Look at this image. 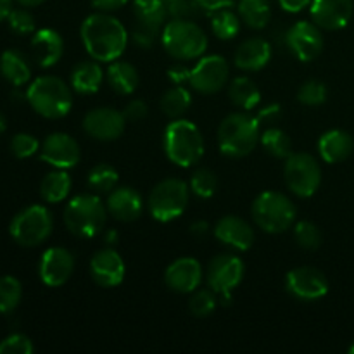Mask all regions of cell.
<instances>
[{
    "label": "cell",
    "mask_w": 354,
    "mask_h": 354,
    "mask_svg": "<svg viewBox=\"0 0 354 354\" xmlns=\"http://www.w3.org/2000/svg\"><path fill=\"white\" fill-rule=\"evenodd\" d=\"M287 45L299 61H313L324 50V37H322L320 26L311 21H297L287 31Z\"/></svg>",
    "instance_id": "15"
},
{
    "label": "cell",
    "mask_w": 354,
    "mask_h": 354,
    "mask_svg": "<svg viewBox=\"0 0 354 354\" xmlns=\"http://www.w3.org/2000/svg\"><path fill=\"white\" fill-rule=\"evenodd\" d=\"M106 206L111 216L124 221V223L138 220L142 209H144L140 194L131 189V187H118L113 192H109V199H107Z\"/></svg>",
    "instance_id": "23"
},
{
    "label": "cell",
    "mask_w": 354,
    "mask_h": 354,
    "mask_svg": "<svg viewBox=\"0 0 354 354\" xmlns=\"http://www.w3.org/2000/svg\"><path fill=\"white\" fill-rule=\"evenodd\" d=\"M75 272V258L64 248H50L41 254L38 275L47 287H62Z\"/></svg>",
    "instance_id": "17"
},
{
    "label": "cell",
    "mask_w": 354,
    "mask_h": 354,
    "mask_svg": "<svg viewBox=\"0 0 354 354\" xmlns=\"http://www.w3.org/2000/svg\"><path fill=\"white\" fill-rule=\"evenodd\" d=\"M6 130H7V120H6V116L0 113V133H3Z\"/></svg>",
    "instance_id": "55"
},
{
    "label": "cell",
    "mask_w": 354,
    "mask_h": 354,
    "mask_svg": "<svg viewBox=\"0 0 354 354\" xmlns=\"http://www.w3.org/2000/svg\"><path fill=\"white\" fill-rule=\"evenodd\" d=\"M353 0H311V19L324 30H342L353 16Z\"/></svg>",
    "instance_id": "19"
},
{
    "label": "cell",
    "mask_w": 354,
    "mask_h": 354,
    "mask_svg": "<svg viewBox=\"0 0 354 354\" xmlns=\"http://www.w3.org/2000/svg\"><path fill=\"white\" fill-rule=\"evenodd\" d=\"M190 234H192L194 237H206V235L209 234V223L204 220L194 221V223L190 225Z\"/></svg>",
    "instance_id": "51"
},
{
    "label": "cell",
    "mask_w": 354,
    "mask_h": 354,
    "mask_svg": "<svg viewBox=\"0 0 354 354\" xmlns=\"http://www.w3.org/2000/svg\"><path fill=\"white\" fill-rule=\"evenodd\" d=\"M107 206L93 194L73 197L64 209V223L78 239H92L104 230L107 221Z\"/></svg>",
    "instance_id": "5"
},
{
    "label": "cell",
    "mask_w": 354,
    "mask_h": 354,
    "mask_svg": "<svg viewBox=\"0 0 354 354\" xmlns=\"http://www.w3.org/2000/svg\"><path fill=\"white\" fill-rule=\"evenodd\" d=\"M261 144L270 156L279 159H287L292 154V140L280 128H268L261 135Z\"/></svg>",
    "instance_id": "35"
},
{
    "label": "cell",
    "mask_w": 354,
    "mask_h": 354,
    "mask_svg": "<svg viewBox=\"0 0 354 354\" xmlns=\"http://www.w3.org/2000/svg\"><path fill=\"white\" fill-rule=\"evenodd\" d=\"M0 75L12 86H23L30 82L31 68L26 55L16 48H7L0 55Z\"/></svg>",
    "instance_id": "26"
},
{
    "label": "cell",
    "mask_w": 354,
    "mask_h": 354,
    "mask_svg": "<svg viewBox=\"0 0 354 354\" xmlns=\"http://www.w3.org/2000/svg\"><path fill=\"white\" fill-rule=\"evenodd\" d=\"M168 14L165 0H133V16L138 28L159 33Z\"/></svg>",
    "instance_id": "27"
},
{
    "label": "cell",
    "mask_w": 354,
    "mask_h": 354,
    "mask_svg": "<svg viewBox=\"0 0 354 354\" xmlns=\"http://www.w3.org/2000/svg\"><path fill=\"white\" fill-rule=\"evenodd\" d=\"M127 266L120 252L113 248H106L97 251L90 259V275L95 280L97 286L104 289L118 287L124 279Z\"/></svg>",
    "instance_id": "18"
},
{
    "label": "cell",
    "mask_w": 354,
    "mask_h": 354,
    "mask_svg": "<svg viewBox=\"0 0 354 354\" xmlns=\"http://www.w3.org/2000/svg\"><path fill=\"white\" fill-rule=\"evenodd\" d=\"M230 66L221 55H206L189 73V83L196 92L211 95L227 85Z\"/></svg>",
    "instance_id": "12"
},
{
    "label": "cell",
    "mask_w": 354,
    "mask_h": 354,
    "mask_svg": "<svg viewBox=\"0 0 354 354\" xmlns=\"http://www.w3.org/2000/svg\"><path fill=\"white\" fill-rule=\"evenodd\" d=\"M189 197L190 187L183 180L166 178L152 189L149 196V211L154 220L169 223L185 213Z\"/></svg>",
    "instance_id": "9"
},
{
    "label": "cell",
    "mask_w": 354,
    "mask_h": 354,
    "mask_svg": "<svg viewBox=\"0 0 354 354\" xmlns=\"http://www.w3.org/2000/svg\"><path fill=\"white\" fill-rule=\"evenodd\" d=\"M31 109L47 120H61L71 111L73 93L64 80L45 75L35 80L26 90Z\"/></svg>",
    "instance_id": "3"
},
{
    "label": "cell",
    "mask_w": 354,
    "mask_h": 354,
    "mask_svg": "<svg viewBox=\"0 0 354 354\" xmlns=\"http://www.w3.org/2000/svg\"><path fill=\"white\" fill-rule=\"evenodd\" d=\"M228 97L237 107L244 111H251L261 102V92L258 85L248 76H237L232 80L228 86Z\"/></svg>",
    "instance_id": "30"
},
{
    "label": "cell",
    "mask_w": 354,
    "mask_h": 354,
    "mask_svg": "<svg viewBox=\"0 0 354 354\" xmlns=\"http://www.w3.org/2000/svg\"><path fill=\"white\" fill-rule=\"evenodd\" d=\"M211 30L220 40H232L241 30V17L230 9H221L211 14Z\"/></svg>",
    "instance_id": "34"
},
{
    "label": "cell",
    "mask_w": 354,
    "mask_h": 354,
    "mask_svg": "<svg viewBox=\"0 0 354 354\" xmlns=\"http://www.w3.org/2000/svg\"><path fill=\"white\" fill-rule=\"evenodd\" d=\"M327 86L324 85L322 82L318 80H310V82L303 83L297 90V100L304 106H310V107H317L325 104L327 100Z\"/></svg>",
    "instance_id": "39"
},
{
    "label": "cell",
    "mask_w": 354,
    "mask_h": 354,
    "mask_svg": "<svg viewBox=\"0 0 354 354\" xmlns=\"http://www.w3.org/2000/svg\"><path fill=\"white\" fill-rule=\"evenodd\" d=\"M258 116L248 113H232L225 118L218 128V145L227 158H245L254 151L261 133H259Z\"/></svg>",
    "instance_id": "2"
},
{
    "label": "cell",
    "mask_w": 354,
    "mask_h": 354,
    "mask_svg": "<svg viewBox=\"0 0 354 354\" xmlns=\"http://www.w3.org/2000/svg\"><path fill=\"white\" fill-rule=\"evenodd\" d=\"M23 297V286L16 277H0V315L12 313L21 303Z\"/></svg>",
    "instance_id": "36"
},
{
    "label": "cell",
    "mask_w": 354,
    "mask_h": 354,
    "mask_svg": "<svg viewBox=\"0 0 354 354\" xmlns=\"http://www.w3.org/2000/svg\"><path fill=\"white\" fill-rule=\"evenodd\" d=\"M294 239H296L297 245L308 251H315L320 248L322 244V232L311 221H299L294 228Z\"/></svg>",
    "instance_id": "40"
},
{
    "label": "cell",
    "mask_w": 354,
    "mask_h": 354,
    "mask_svg": "<svg viewBox=\"0 0 354 354\" xmlns=\"http://www.w3.org/2000/svg\"><path fill=\"white\" fill-rule=\"evenodd\" d=\"M147 113H149L147 104L140 99L128 102V106L124 107V111H123L127 121H142L145 116H147Z\"/></svg>",
    "instance_id": "45"
},
{
    "label": "cell",
    "mask_w": 354,
    "mask_h": 354,
    "mask_svg": "<svg viewBox=\"0 0 354 354\" xmlns=\"http://www.w3.org/2000/svg\"><path fill=\"white\" fill-rule=\"evenodd\" d=\"M283 178L297 197H311L322 183V169L317 159L306 152H296L286 159Z\"/></svg>",
    "instance_id": "10"
},
{
    "label": "cell",
    "mask_w": 354,
    "mask_h": 354,
    "mask_svg": "<svg viewBox=\"0 0 354 354\" xmlns=\"http://www.w3.org/2000/svg\"><path fill=\"white\" fill-rule=\"evenodd\" d=\"M251 214L256 225L266 234H283L292 227L297 211L286 194L266 190L254 199Z\"/></svg>",
    "instance_id": "7"
},
{
    "label": "cell",
    "mask_w": 354,
    "mask_h": 354,
    "mask_svg": "<svg viewBox=\"0 0 354 354\" xmlns=\"http://www.w3.org/2000/svg\"><path fill=\"white\" fill-rule=\"evenodd\" d=\"M128 0H90L95 9L102 10V12H111V10H116L120 7H123Z\"/></svg>",
    "instance_id": "48"
},
{
    "label": "cell",
    "mask_w": 354,
    "mask_h": 354,
    "mask_svg": "<svg viewBox=\"0 0 354 354\" xmlns=\"http://www.w3.org/2000/svg\"><path fill=\"white\" fill-rule=\"evenodd\" d=\"M165 50L176 61H192L207 48V37L203 28L185 17H175L161 31Z\"/></svg>",
    "instance_id": "6"
},
{
    "label": "cell",
    "mask_w": 354,
    "mask_h": 354,
    "mask_svg": "<svg viewBox=\"0 0 354 354\" xmlns=\"http://www.w3.org/2000/svg\"><path fill=\"white\" fill-rule=\"evenodd\" d=\"M71 192V176L64 169L50 171L40 183V196L45 203H62Z\"/></svg>",
    "instance_id": "31"
},
{
    "label": "cell",
    "mask_w": 354,
    "mask_h": 354,
    "mask_svg": "<svg viewBox=\"0 0 354 354\" xmlns=\"http://www.w3.org/2000/svg\"><path fill=\"white\" fill-rule=\"evenodd\" d=\"M40 158L57 169H69L78 165L82 149L78 142L68 133H50L40 145Z\"/></svg>",
    "instance_id": "16"
},
{
    "label": "cell",
    "mask_w": 354,
    "mask_h": 354,
    "mask_svg": "<svg viewBox=\"0 0 354 354\" xmlns=\"http://www.w3.org/2000/svg\"><path fill=\"white\" fill-rule=\"evenodd\" d=\"M166 3H171V2H176V0H165Z\"/></svg>",
    "instance_id": "57"
},
{
    "label": "cell",
    "mask_w": 354,
    "mask_h": 354,
    "mask_svg": "<svg viewBox=\"0 0 354 354\" xmlns=\"http://www.w3.org/2000/svg\"><path fill=\"white\" fill-rule=\"evenodd\" d=\"M239 17L251 30H263L272 19V7L268 0H241Z\"/></svg>",
    "instance_id": "32"
},
{
    "label": "cell",
    "mask_w": 354,
    "mask_h": 354,
    "mask_svg": "<svg viewBox=\"0 0 354 354\" xmlns=\"http://www.w3.org/2000/svg\"><path fill=\"white\" fill-rule=\"evenodd\" d=\"M127 127V118L121 111L113 107H97L86 113L83 120V130L88 137L100 142L116 140L123 135Z\"/></svg>",
    "instance_id": "14"
},
{
    "label": "cell",
    "mask_w": 354,
    "mask_h": 354,
    "mask_svg": "<svg viewBox=\"0 0 354 354\" xmlns=\"http://www.w3.org/2000/svg\"><path fill=\"white\" fill-rule=\"evenodd\" d=\"M104 82V71L95 61L78 62L71 71V86L75 92L90 95L99 92Z\"/></svg>",
    "instance_id": "28"
},
{
    "label": "cell",
    "mask_w": 354,
    "mask_h": 354,
    "mask_svg": "<svg viewBox=\"0 0 354 354\" xmlns=\"http://www.w3.org/2000/svg\"><path fill=\"white\" fill-rule=\"evenodd\" d=\"M162 144L169 161L180 168L197 165L204 156V137L192 121L173 120L166 127Z\"/></svg>",
    "instance_id": "4"
},
{
    "label": "cell",
    "mask_w": 354,
    "mask_h": 354,
    "mask_svg": "<svg viewBox=\"0 0 354 354\" xmlns=\"http://www.w3.org/2000/svg\"><path fill=\"white\" fill-rule=\"evenodd\" d=\"M33 351V342L24 334H12L0 342V354H31Z\"/></svg>",
    "instance_id": "44"
},
{
    "label": "cell",
    "mask_w": 354,
    "mask_h": 354,
    "mask_svg": "<svg viewBox=\"0 0 354 354\" xmlns=\"http://www.w3.org/2000/svg\"><path fill=\"white\" fill-rule=\"evenodd\" d=\"M54 218L52 213L41 204L24 207L10 221V237L21 248H37L44 244L52 234Z\"/></svg>",
    "instance_id": "8"
},
{
    "label": "cell",
    "mask_w": 354,
    "mask_h": 354,
    "mask_svg": "<svg viewBox=\"0 0 354 354\" xmlns=\"http://www.w3.org/2000/svg\"><path fill=\"white\" fill-rule=\"evenodd\" d=\"M354 140L344 130H328L318 140V152L325 162H341L351 156Z\"/></svg>",
    "instance_id": "25"
},
{
    "label": "cell",
    "mask_w": 354,
    "mask_h": 354,
    "mask_svg": "<svg viewBox=\"0 0 354 354\" xmlns=\"http://www.w3.org/2000/svg\"><path fill=\"white\" fill-rule=\"evenodd\" d=\"M189 73L190 69L182 68V66H173L168 69V76L175 85H182L183 82H189Z\"/></svg>",
    "instance_id": "50"
},
{
    "label": "cell",
    "mask_w": 354,
    "mask_h": 354,
    "mask_svg": "<svg viewBox=\"0 0 354 354\" xmlns=\"http://www.w3.org/2000/svg\"><path fill=\"white\" fill-rule=\"evenodd\" d=\"M7 23H9L10 30L17 35H31L35 33V28H37L33 14L26 10V7L10 10V14L7 16Z\"/></svg>",
    "instance_id": "43"
},
{
    "label": "cell",
    "mask_w": 354,
    "mask_h": 354,
    "mask_svg": "<svg viewBox=\"0 0 354 354\" xmlns=\"http://www.w3.org/2000/svg\"><path fill=\"white\" fill-rule=\"evenodd\" d=\"M328 280L313 266H299L287 273L286 289L299 301H318L327 296Z\"/></svg>",
    "instance_id": "13"
},
{
    "label": "cell",
    "mask_w": 354,
    "mask_h": 354,
    "mask_svg": "<svg viewBox=\"0 0 354 354\" xmlns=\"http://www.w3.org/2000/svg\"><path fill=\"white\" fill-rule=\"evenodd\" d=\"M16 2L19 3L21 7H26V9H30V7L41 6V3H44L45 0H16Z\"/></svg>",
    "instance_id": "53"
},
{
    "label": "cell",
    "mask_w": 354,
    "mask_h": 354,
    "mask_svg": "<svg viewBox=\"0 0 354 354\" xmlns=\"http://www.w3.org/2000/svg\"><path fill=\"white\" fill-rule=\"evenodd\" d=\"M128 31L120 19L107 12L90 14L82 24V40L86 52L99 62L121 57L128 44Z\"/></svg>",
    "instance_id": "1"
},
{
    "label": "cell",
    "mask_w": 354,
    "mask_h": 354,
    "mask_svg": "<svg viewBox=\"0 0 354 354\" xmlns=\"http://www.w3.org/2000/svg\"><path fill=\"white\" fill-rule=\"evenodd\" d=\"M159 37L158 31H152V30H145V28H135L133 33H131V40L142 48H149L154 45L156 38Z\"/></svg>",
    "instance_id": "46"
},
{
    "label": "cell",
    "mask_w": 354,
    "mask_h": 354,
    "mask_svg": "<svg viewBox=\"0 0 354 354\" xmlns=\"http://www.w3.org/2000/svg\"><path fill=\"white\" fill-rule=\"evenodd\" d=\"M106 242L109 245H114L118 242V232L114 230V228H109V230L106 232Z\"/></svg>",
    "instance_id": "54"
},
{
    "label": "cell",
    "mask_w": 354,
    "mask_h": 354,
    "mask_svg": "<svg viewBox=\"0 0 354 354\" xmlns=\"http://www.w3.org/2000/svg\"><path fill=\"white\" fill-rule=\"evenodd\" d=\"M279 3L286 12H301L311 6V0H279Z\"/></svg>",
    "instance_id": "49"
},
{
    "label": "cell",
    "mask_w": 354,
    "mask_h": 354,
    "mask_svg": "<svg viewBox=\"0 0 354 354\" xmlns=\"http://www.w3.org/2000/svg\"><path fill=\"white\" fill-rule=\"evenodd\" d=\"M192 104V95L187 88H183L182 85H175L173 88H169L165 95L161 97V111L171 120L176 118H182V114Z\"/></svg>",
    "instance_id": "33"
},
{
    "label": "cell",
    "mask_w": 354,
    "mask_h": 354,
    "mask_svg": "<svg viewBox=\"0 0 354 354\" xmlns=\"http://www.w3.org/2000/svg\"><path fill=\"white\" fill-rule=\"evenodd\" d=\"M40 151V142L30 133H16L10 138V152L17 159H28Z\"/></svg>",
    "instance_id": "42"
},
{
    "label": "cell",
    "mask_w": 354,
    "mask_h": 354,
    "mask_svg": "<svg viewBox=\"0 0 354 354\" xmlns=\"http://www.w3.org/2000/svg\"><path fill=\"white\" fill-rule=\"evenodd\" d=\"M272 59V45L265 38H248L239 45L234 62L239 69L244 71H259Z\"/></svg>",
    "instance_id": "24"
},
{
    "label": "cell",
    "mask_w": 354,
    "mask_h": 354,
    "mask_svg": "<svg viewBox=\"0 0 354 354\" xmlns=\"http://www.w3.org/2000/svg\"><path fill=\"white\" fill-rule=\"evenodd\" d=\"M245 266L239 256L221 254L211 259L206 272L207 286L218 294L225 303L230 301L232 292L241 286L244 280Z\"/></svg>",
    "instance_id": "11"
},
{
    "label": "cell",
    "mask_w": 354,
    "mask_h": 354,
    "mask_svg": "<svg viewBox=\"0 0 354 354\" xmlns=\"http://www.w3.org/2000/svg\"><path fill=\"white\" fill-rule=\"evenodd\" d=\"M214 237L235 251H248L254 244V230L241 216L227 214L214 227Z\"/></svg>",
    "instance_id": "21"
},
{
    "label": "cell",
    "mask_w": 354,
    "mask_h": 354,
    "mask_svg": "<svg viewBox=\"0 0 354 354\" xmlns=\"http://www.w3.org/2000/svg\"><path fill=\"white\" fill-rule=\"evenodd\" d=\"M218 306V294L214 290H199L194 294L189 301L190 313L197 318H206L216 310Z\"/></svg>",
    "instance_id": "41"
},
{
    "label": "cell",
    "mask_w": 354,
    "mask_h": 354,
    "mask_svg": "<svg viewBox=\"0 0 354 354\" xmlns=\"http://www.w3.org/2000/svg\"><path fill=\"white\" fill-rule=\"evenodd\" d=\"M31 54L40 68H50L61 61L64 54V40L57 31L50 28L35 31L31 38Z\"/></svg>",
    "instance_id": "22"
},
{
    "label": "cell",
    "mask_w": 354,
    "mask_h": 354,
    "mask_svg": "<svg viewBox=\"0 0 354 354\" xmlns=\"http://www.w3.org/2000/svg\"><path fill=\"white\" fill-rule=\"evenodd\" d=\"M107 82L120 95H130L138 86V71L133 64L124 61H113L107 68Z\"/></svg>",
    "instance_id": "29"
},
{
    "label": "cell",
    "mask_w": 354,
    "mask_h": 354,
    "mask_svg": "<svg viewBox=\"0 0 354 354\" xmlns=\"http://www.w3.org/2000/svg\"><path fill=\"white\" fill-rule=\"evenodd\" d=\"M12 10V0H0V23L7 19Z\"/></svg>",
    "instance_id": "52"
},
{
    "label": "cell",
    "mask_w": 354,
    "mask_h": 354,
    "mask_svg": "<svg viewBox=\"0 0 354 354\" xmlns=\"http://www.w3.org/2000/svg\"><path fill=\"white\" fill-rule=\"evenodd\" d=\"M189 187L197 197H201V199H209L218 190V176L211 169L201 168L192 173Z\"/></svg>",
    "instance_id": "38"
},
{
    "label": "cell",
    "mask_w": 354,
    "mask_h": 354,
    "mask_svg": "<svg viewBox=\"0 0 354 354\" xmlns=\"http://www.w3.org/2000/svg\"><path fill=\"white\" fill-rule=\"evenodd\" d=\"M348 351H349V354H354V342H353L351 346H349V349H348Z\"/></svg>",
    "instance_id": "56"
},
{
    "label": "cell",
    "mask_w": 354,
    "mask_h": 354,
    "mask_svg": "<svg viewBox=\"0 0 354 354\" xmlns=\"http://www.w3.org/2000/svg\"><path fill=\"white\" fill-rule=\"evenodd\" d=\"M118 180H120V175H118V171L113 166L97 165L95 168L90 169L86 183H88V187L93 192L109 194L116 189Z\"/></svg>",
    "instance_id": "37"
},
{
    "label": "cell",
    "mask_w": 354,
    "mask_h": 354,
    "mask_svg": "<svg viewBox=\"0 0 354 354\" xmlns=\"http://www.w3.org/2000/svg\"><path fill=\"white\" fill-rule=\"evenodd\" d=\"M194 2H196V6L199 7V9L213 14L221 9H230L235 3V0H194Z\"/></svg>",
    "instance_id": "47"
},
{
    "label": "cell",
    "mask_w": 354,
    "mask_h": 354,
    "mask_svg": "<svg viewBox=\"0 0 354 354\" xmlns=\"http://www.w3.org/2000/svg\"><path fill=\"white\" fill-rule=\"evenodd\" d=\"M203 266L196 258H178L165 272V282L178 294H190L203 282Z\"/></svg>",
    "instance_id": "20"
}]
</instances>
